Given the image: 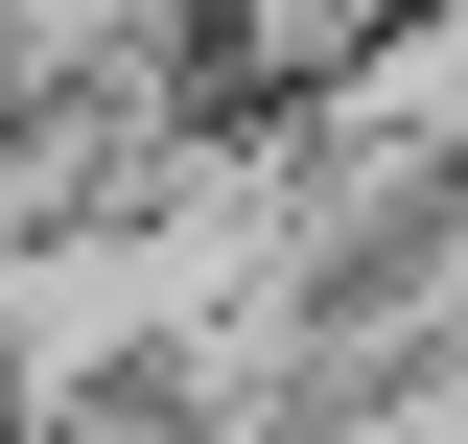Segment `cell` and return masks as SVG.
<instances>
[{
	"mask_svg": "<svg viewBox=\"0 0 468 444\" xmlns=\"http://www.w3.org/2000/svg\"><path fill=\"white\" fill-rule=\"evenodd\" d=\"M282 117V187L304 211H399V187H445L468 164V0H375L304 94H258Z\"/></svg>",
	"mask_w": 468,
	"mask_h": 444,
	"instance_id": "obj_1",
	"label": "cell"
},
{
	"mask_svg": "<svg viewBox=\"0 0 468 444\" xmlns=\"http://www.w3.org/2000/svg\"><path fill=\"white\" fill-rule=\"evenodd\" d=\"M375 0H187V48H211V94H304V70L351 48Z\"/></svg>",
	"mask_w": 468,
	"mask_h": 444,
	"instance_id": "obj_2",
	"label": "cell"
}]
</instances>
